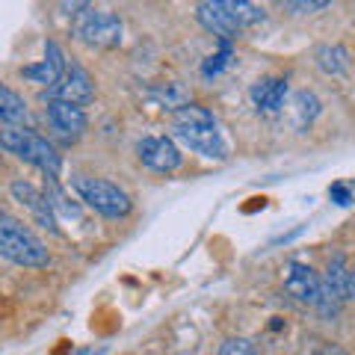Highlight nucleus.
I'll return each instance as SVG.
<instances>
[{
    "label": "nucleus",
    "mask_w": 355,
    "mask_h": 355,
    "mask_svg": "<svg viewBox=\"0 0 355 355\" xmlns=\"http://www.w3.org/2000/svg\"><path fill=\"white\" fill-rule=\"evenodd\" d=\"M317 355H349V352H343L340 347H331V343H329V347H320Z\"/></svg>",
    "instance_id": "5701e85b"
},
{
    "label": "nucleus",
    "mask_w": 355,
    "mask_h": 355,
    "mask_svg": "<svg viewBox=\"0 0 355 355\" xmlns=\"http://www.w3.org/2000/svg\"><path fill=\"white\" fill-rule=\"evenodd\" d=\"M44 119H48L51 130L65 142L71 146L83 137V130L89 125V119L83 113V107L77 104H69V101H57V98H48V107H44Z\"/></svg>",
    "instance_id": "0eeeda50"
},
{
    "label": "nucleus",
    "mask_w": 355,
    "mask_h": 355,
    "mask_svg": "<svg viewBox=\"0 0 355 355\" xmlns=\"http://www.w3.org/2000/svg\"><path fill=\"white\" fill-rule=\"evenodd\" d=\"M24 119H27V101L15 89L0 83V121L3 125H24Z\"/></svg>",
    "instance_id": "4468645a"
},
{
    "label": "nucleus",
    "mask_w": 355,
    "mask_h": 355,
    "mask_svg": "<svg viewBox=\"0 0 355 355\" xmlns=\"http://www.w3.org/2000/svg\"><path fill=\"white\" fill-rule=\"evenodd\" d=\"M214 3H219L222 9H228V12L243 24V30H249V27H254V24H261L263 21V12L252 3V0H214Z\"/></svg>",
    "instance_id": "dca6fc26"
},
{
    "label": "nucleus",
    "mask_w": 355,
    "mask_h": 355,
    "mask_svg": "<svg viewBox=\"0 0 355 355\" xmlns=\"http://www.w3.org/2000/svg\"><path fill=\"white\" fill-rule=\"evenodd\" d=\"M0 148L15 154L18 160L36 166V169H42L48 178H60V172H62V157L57 154V148H53L42 133L30 130L24 125H6L0 130Z\"/></svg>",
    "instance_id": "7ed1b4c3"
},
{
    "label": "nucleus",
    "mask_w": 355,
    "mask_h": 355,
    "mask_svg": "<svg viewBox=\"0 0 355 355\" xmlns=\"http://www.w3.org/2000/svg\"><path fill=\"white\" fill-rule=\"evenodd\" d=\"M347 299H355V270H349L347 275Z\"/></svg>",
    "instance_id": "b1692460"
},
{
    "label": "nucleus",
    "mask_w": 355,
    "mask_h": 355,
    "mask_svg": "<svg viewBox=\"0 0 355 355\" xmlns=\"http://www.w3.org/2000/svg\"><path fill=\"white\" fill-rule=\"evenodd\" d=\"M231 60H234V44H231L228 39H219V51L210 53V57L202 62V77H205V80H210V77H219L231 65Z\"/></svg>",
    "instance_id": "f3484780"
},
{
    "label": "nucleus",
    "mask_w": 355,
    "mask_h": 355,
    "mask_svg": "<svg viewBox=\"0 0 355 355\" xmlns=\"http://www.w3.org/2000/svg\"><path fill=\"white\" fill-rule=\"evenodd\" d=\"M137 157L146 169L157 175H169L175 169H181L184 163V154L172 137H142L137 142Z\"/></svg>",
    "instance_id": "423d86ee"
},
{
    "label": "nucleus",
    "mask_w": 355,
    "mask_h": 355,
    "mask_svg": "<svg viewBox=\"0 0 355 355\" xmlns=\"http://www.w3.org/2000/svg\"><path fill=\"white\" fill-rule=\"evenodd\" d=\"M284 291L291 293L296 302L302 305H317L320 299V275L311 270L308 263H299V261H291L284 270Z\"/></svg>",
    "instance_id": "9b49d317"
},
{
    "label": "nucleus",
    "mask_w": 355,
    "mask_h": 355,
    "mask_svg": "<svg viewBox=\"0 0 355 355\" xmlns=\"http://www.w3.org/2000/svg\"><path fill=\"white\" fill-rule=\"evenodd\" d=\"M83 9H89V0H60V12L69 18H77Z\"/></svg>",
    "instance_id": "4be33fe9"
},
{
    "label": "nucleus",
    "mask_w": 355,
    "mask_h": 355,
    "mask_svg": "<svg viewBox=\"0 0 355 355\" xmlns=\"http://www.w3.org/2000/svg\"><path fill=\"white\" fill-rule=\"evenodd\" d=\"M65 65H69V60H65L62 48L53 39H48L44 42V57L33 65H24V69H21V77L42 86V89H53L60 83V77L65 74Z\"/></svg>",
    "instance_id": "1a4fd4ad"
},
{
    "label": "nucleus",
    "mask_w": 355,
    "mask_h": 355,
    "mask_svg": "<svg viewBox=\"0 0 355 355\" xmlns=\"http://www.w3.org/2000/svg\"><path fill=\"white\" fill-rule=\"evenodd\" d=\"M12 198L27 210V214L39 222L42 228H48V231H53L57 234V214H53V207H51V202H48V196H44L42 190H36L30 181H12Z\"/></svg>",
    "instance_id": "9d476101"
},
{
    "label": "nucleus",
    "mask_w": 355,
    "mask_h": 355,
    "mask_svg": "<svg viewBox=\"0 0 355 355\" xmlns=\"http://www.w3.org/2000/svg\"><path fill=\"white\" fill-rule=\"evenodd\" d=\"M48 98H57V101H69L77 107H86L95 98V83L89 71L80 62H69L65 65V74L60 77V83L48 89Z\"/></svg>",
    "instance_id": "6e6552de"
},
{
    "label": "nucleus",
    "mask_w": 355,
    "mask_h": 355,
    "mask_svg": "<svg viewBox=\"0 0 355 355\" xmlns=\"http://www.w3.org/2000/svg\"><path fill=\"white\" fill-rule=\"evenodd\" d=\"M71 187H74L77 198H80L89 210H95L98 216H104V219H125L133 210L130 196L121 190L119 184L107 181V178L77 175L71 181Z\"/></svg>",
    "instance_id": "20e7f679"
},
{
    "label": "nucleus",
    "mask_w": 355,
    "mask_h": 355,
    "mask_svg": "<svg viewBox=\"0 0 355 355\" xmlns=\"http://www.w3.org/2000/svg\"><path fill=\"white\" fill-rule=\"evenodd\" d=\"M172 139L181 142L198 157L207 160H225L228 142L222 137L219 119L202 104H181L172 113Z\"/></svg>",
    "instance_id": "f257e3e1"
},
{
    "label": "nucleus",
    "mask_w": 355,
    "mask_h": 355,
    "mask_svg": "<svg viewBox=\"0 0 355 355\" xmlns=\"http://www.w3.org/2000/svg\"><path fill=\"white\" fill-rule=\"evenodd\" d=\"M0 258H6L15 266H27V270H42L51 263L44 243L6 210H0Z\"/></svg>",
    "instance_id": "f03ea898"
},
{
    "label": "nucleus",
    "mask_w": 355,
    "mask_h": 355,
    "mask_svg": "<svg viewBox=\"0 0 355 355\" xmlns=\"http://www.w3.org/2000/svg\"><path fill=\"white\" fill-rule=\"evenodd\" d=\"M329 198L335 205H340V207H347V205H352V190L347 184H331L329 187Z\"/></svg>",
    "instance_id": "412c9836"
},
{
    "label": "nucleus",
    "mask_w": 355,
    "mask_h": 355,
    "mask_svg": "<svg viewBox=\"0 0 355 355\" xmlns=\"http://www.w3.org/2000/svg\"><path fill=\"white\" fill-rule=\"evenodd\" d=\"M196 18L198 24H202L207 33H214L216 39H228L234 42L243 30V24L228 12V9H222L219 3H214V0H198V9H196Z\"/></svg>",
    "instance_id": "f8f14e48"
},
{
    "label": "nucleus",
    "mask_w": 355,
    "mask_h": 355,
    "mask_svg": "<svg viewBox=\"0 0 355 355\" xmlns=\"http://www.w3.org/2000/svg\"><path fill=\"white\" fill-rule=\"evenodd\" d=\"M216 355H261V352L254 349V343L246 340V338H228V340L219 347Z\"/></svg>",
    "instance_id": "aec40b11"
},
{
    "label": "nucleus",
    "mask_w": 355,
    "mask_h": 355,
    "mask_svg": "<svg viewBox=\"0 0 355 355\" xmlns=\"http://www.w3.org/2000/svg\"><path fill=\"white\" fill-rule=\"evenodd\" d=\"M279 9H284L287 15H296V18H305V15H317L320 9H326L331 0H272Z\"/></svg>",
    "instance_id": "6ab92c4d"
},
{
    "label": "nucleus",
    "mask_w": 355,
    "mask_h": 355,
    "mask_svg": "<svg viewBox=\"0 0 355 355\" xmlns=\"http://www.w3.org/2000/svg\"><path fill=\"white\" fill-rule=\"evenodd\" d=\"M296 128H308L311 121H314L320 116V101L314 92H308V89H302V92H296Z\"/></svg>",
    "instance_id": "a211bd4d"
},
{
    "label": "nucleus",
    "mask_w": 355,
    "mask_h": 355,
    "mask_svg": "<svg viewBox=\"0 0 355 355\" xmlns=\"http://www.w3.org/2000/svg\"><path fill=\"white\" fill-rule=\"evenodd\" d=\"M314 60L320 65V71H326V74H343L349 69V53L340 44H323Z\"/></svg>",
    "instance_id": "2eb2a0df"
},
{
    "label": "nucleus",
    "mask_w": 355,
    "mask_h": 355,
    "mask_svg": "<svg viewBox=\"0 0 355 355\" xmlns=\"http://www.w3.org/2000/svg\"><path fill=\"white\" fill-rule=\"evenodd\" d=\"M71 33L77 42L89 44V48L107 51V48H119L121 44L125 24H121V18L116 12H110V9L89 6L77 18H71Z\"/></svg>",
    "instance_id": "39448f33"
},
{
    "label": "nucleus",
    "mask_w": 355,
    "mask_h": 355,
    "mask_svg": "<svg viewBox=\"0 0 355 355\" xmlns=\"http://www.w3.org/2000/svg\"><path fill=\"white\" fill-rule=\"evenodd\" d=\"M249 98L258 113H279L284 107V98H287V80L284 77H261V80H254L252 89H249Z\"/></svg>",
    "instance_id": "ddd939ff"
}]
</instances>
